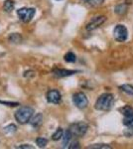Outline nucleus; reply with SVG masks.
Returning a JSON list of instances; mask_svg holds the SVG:
<instances>
[{"label": "nucleus", "mask_w": 133, "mask_h": 149, "mask_svg": "<svg viewBox=\"0 0 133 149\" xmlns=\"http://www.w3.org/2000/svg\"><path fill=\"white\" fill-rule=\"evenodd\" d=\"M113 104H114V97L111 93H105L98 97L95 102V104H94V107L97 110L107 111V110L112 109Z\"/></svg>", "instance_id": "f257e3e1"}, {"label": "nucleus", "mask_w": 133, "mask_h": 149, "mask_svg": "<svg viewBox=\"0 0 133 149\" xmlns=\"http://www.w3.org/2000/svg\"><path fill=\"white\" fill-rule=\"evenodd\" d=\"M34 114V109L30 107H22L15 112V119L20 124H25L31 120Z\"/></svg>", "instance_id": "f03ea898"}, {"label": "nucleus", "mask_w": 133, "mask_h": 149, "mask_svg": "<svg viewBox=\"0 0 133 149\" xmlns=\"http://www.w3.org/2000/svg\"><path fill=\"white\" fill-rule=\"evenodd\" d=\"M70 130L74 136H77V137H83L84 134L86 133L88 129V125L86 123V122L79 121V122H75V123L71 124L70 126Z\"/></svg>", "instance_id": "7ed1b4c3"}, {"label": "nucleus", "mask_w": 133, "mask_h": 149, "mask_svg": "<svg viewBox=\"0 0 133 149\" xmlns=\"http://www.w3.org/2000/svg\"><path fill=\"white\" fill-rule=\"evenodd\" d=\"M36 13L35 8H32V7H23V8H20L17 10V15L20 18L21 21L27 23L30 22L33 19L34 15Z\"/></svg>", "instance_id": "20e7f679"}, {"label": "nucleus", "mask_w": 133, "mask_h": 149, "mask_svg": "<svg viewBox=\"0 0 133 149\" xmlns=\"http://www.w3.org/2000/svg\"><path fill=\"white\" fill-rule=\"evenodd\" d=\"M113 37L117 42H124L128 38V30L124 25L118 24L113 29Z\"/></svg>", "instance_id": "39448f33"}, {"label": "nucleus", "mask_w": 133, "mask_h": 149, "mask_svg": "<svg viewBox=\"0 0 133 149\" xmlns=\"http://www.w3.org/2000/svg\"><path fill=\"white\" fill-rule=\"evenodd\" d=\"M72 102H74L75 105L79 109H86L88 104V100L86 95L84 93H77L72 95Z\"/></svg>", "instance_id": "423d86ee"}, {"label": "nucleus", "mask_w": 133, "mask_h": 149, "mask_svg": "<svg viewBox=\"0 0 133 149\" xmlns=\"http://www.w3.org/2000/svg\"><path fill=\"white\" fill-rule=\"evenodd\" d=\"M47 100L50 103H54V104H58L61 102L62 100V95L61 93L57 90H52L49 91L47 93Z\"/></svg>", "instance_id": "0eeeda50"}, {"label": "nucleus", "mask_w": 133, "mask_h": 149, "mask_svg": "<svg viewBox=\"0 0 133 149\" xmlns=\"http://www.w3.org/2000/svg\"><path fill=\"white\" fill-rule=\"evenodd\" d=\"M105 20H106L105 16H97V17H94L93 20L86 25V30L91 31V30H94V29L98 28L100 25H102V24L105 22Z\"/></svg>", "instance_id": "6e6552de"}, {"label": "nucleus", "mask_w": 133, "mask_h": 149, "mask_svg": "<svg viewBox=\"0 0 133 149\" xmlns=\"http://www.w3.org/2000/svg\"><path fill=\"white\" fill-rule=\"evenodd\" d=\"M78 73V71H72V70H66V69H56L53 71V74L56 78H65V77H69L72 74Z\"/></svg>", "instance_id": "1a4fd4ad"}, {"label": "nucleus", "mask_w": 133, "mask_h": 149, "mask_svg": "<svg viewBox=\"0 0 133 149\" xmlns=\"http://www.w3.org/2000/svg\"><path fill=\"white\" fill-rule=\"evenodd\" d=\"M72 133L71 132L70 129L65 132L64 135H63V148H68L69 145L71 144L72 142Z\"/></svg>", "instance_id": "9d476101"}, {"label": "nucleus", "mask_w": 133, "mask_h": 149, "mask_svg": "<svg viewBox=\"0 0 133 149\" xmlns=\"http://www.w3.org/2000/svg\"><path fill=\"white\" fill-rule=\"evenodd\" d=\"M43 114L42 113H37L35 116L31 119V124H32L33 127L37 128V127H40L43 124Z\"/></svg>", "instance_id": "9b49d317"}, {"label": "nucleus", "mask_w": 133, "mask_h": 149, "mask_svg": "<svg viewBox=\"0 0 133 149\" xmlns=\"http://www.w3.org/2000/svg\"><path fill=\"white\" fill-rule=\"evenodd\" d=\"M8 41L10 43H13V44H19V43L22 42V36L18 34V33H12V34L9 35Z\"/></svg>", "instance_id": "f8f14e48"}, {"label": "nucleus", "mask_w": 133, "mask_h": 149, "mask_svg": "<svg viewBox=\"0 0 133 149\" xmlns=\"http://www.w3.org/2000/svg\"><path fill=\"white\" fill-rule=\"evenodd\" d=\"M123 116H124L122 120L123 125H125L126 127H133V113L123 115Z\"/></svg>", "instance_id": "ddd939ff"}, {"label": "nucleus", "mask_w": 133, "mask_h": 149, "mask_svg": "<svg viewBox=\"0 0 133 149\" xmlns=\"http://www.w3.org/2000/svg\"><path fill=\"white\" fill-rule=\"evenodd\" d=\"M15 7V3H14L13 0H6L3 4V8L6 12H11Z\"/></svg>", "instance_id": "4468645a"}, {"label": "nucleus", "mask_w": 133, "mask_h": 149, "mask_svg": "<svg viewBox=\"0 0 133 149\" xmlns=\"http://www.w3.org/2000/svg\"><path fill=\"white\" fill-rule=\"evenodd\" d=\"M120 90L122 91L123 93H127L130 97H133V86L131 85H122L120 86Z\"/></svg>", "instance_id": "2eb2a0df"}, {"label": "nucleus", "mask_w": 133, "mask_h": 149, "mask_svg": "<svg viewBox=\"0 0 133 149\" xmlns=\"http://www.w3.org/2000/svg\"><path fill=\"white\" fill-rule=\"evenodd\" d=\"M64 59H65V61H66L67 63H75V62H76V60H77V57L72 52H69V53H67V54L65 55Z\"/></svg>", "instance_id": "dca6fc26"}, {"label": "nucleus", "mask_w": 133, "mask_h": 149, "mask_svg": "<svg viewBox=\"0 0 133 149\" xmlns=\"http://www.w3.org/2000/svg\"><path fill=\"white\" fill-rule=\"evenodd\" d=\"M84 3H88L91 6H93V7H97V6H100L101 4L104 2V0H81Z\"/></svg>", "instance_id": "f3484780"}, {"label": "nucleus", "mask_w": 133, "mask_h": 149, "mask_svg": "<svg viewBox=\"0 0 133 149\" xmlns=\"http://www.w3.org/2000/svg\"><path fill=\"white\" fill-rule=\"evenodd\" d=\"M63 135H64V131H63L62 128H58L54 134L52 135V139L54 141H58L61 138H63Z\"/></svg>", "instance_id": "a211bd4d"}, {"label": "nucleus", "mask_w": 133, "mask_h": 149, "mask_svg": "<svg viewBox=\"0 0 133 149\" xmlns=\"http://www.w3.org/2000/svg\"><path fill=\"white\" fill-rule=\"evenodd\" d=\"M127 11V7L125 4H120V5H117L115 7V13L116 14H119V15H123L125 14Z\"/></svg>", "instance_id": "6ab92c4d"}, {"label": "nucleus", "mask_w": 133, "mask_h": 149, "mask_svg": "<svg viewBox=\"0 0 133 149\" xmlns=\"http://www.w3.org/2000/svg\"><path fill=\"white\" fill-rule=\"evenodd\" d=\"M88 149H110L111 146H109L108 144H93V145L88 146Z\"/></svg>", "instance_id": "aec40b11"}, {"label": "nucleus", "mask_w": 133, "mask_h": 149, "mask_svg": "<svg viewBox=\"0 0 133 149\" xmlns=\"http://www.w3.org/2000/svg\"><path fill=\"white\" fill-rule=\"evenodd\" d=\"M36 144L38 145V147L43 148L48 144V139H46L44 137H38L36 139Z\"/></svg>", "instance_id": "412c9836"}, {"label": "nucleus", "mask_w": 133, "mask_h": 149, "mask_svg": "<svg viewBox=\"0 0 133 149\" xmlns=\"http://www.w3.org/2000/svg\"><path fill=\"white\" fill-rule=\"evenodd\" d=\"M121 112L123 115H127V114H130V113H133V109L129 105H125L121 109Z\"/></svg>", "instance_id": "4be33fe9"}, {"label": "nucleus", "mask_w": 133, "mask_h": 149, "mask_svg": "<svg viewBox=\"0 0 133 149\" xmlns=\"http://www.w3.org/2000/svg\"><path fill=\"white\" fill-rule=\"evenodd\" d=\"M17 129V127L15 124H9L8 126H6L5 128H4V131L6 132V133H13V132H15Z\"/></svg>", "instance_id": "5701e85b"}, {"label": "nucleus", "mask_w": 133, "mask_h": 149, "mask_svg": "<svg viewBox=\"0 0 133 149\" xmlns=\"http://www.w3.org/2000/svg\"><path fill=\"white\" fill-rule=\"evenodd\" d=\"M0 104H4V105H7V107H18V105H20L18 102H5V100H0Z\"/></svg>", "instance_id": "b1692460"}, {"label": "nucleus", "mask_w": 133, "mask_h": 149, "mask_svg": "<svg viewBox=\"0 0 133 149\" xmlns=\"http://www.w3.org/2000/svg\"><path fill=\"white\" fill-rule=\"evenodd\" d=\"M123 134H124L126 137H133V127H127V128L123 131Z\"/></svg>", "instance_id": "393cba45"}, {"label": "nucleus", "mask_w": 133, "mask_h": 149, "mask_svg": "<svg viewBox=\"0 0 133 149\" xmlns=\"http://www.w3.org/2000/svg\"><path fill=\"white\" fill-rule=\"evenodd\" d=\"M68 148H70V149H74V148H79V141H77V140H75V141H72L71 144L69 145V147Z\"/></svg>", "instance_id": "a878e982"}, {"label": "nucleus", "mask_w": 133, "mask_h": 149, "mask_svg": "<svg viewBox=\"0 0 133 149\" xmlns=\"http://www.w3.org/2000/svg\"><path fill=\"white\" fill-rule=\"evenodd\" d=\"M17 148H20V149H26V148H28V149H33V148H34V146L30 145V144H22V145H19Z\"/></svg>", "instance_id": "bb28decb"}, {"label": "nucleus", "mask_w": 133, "mask_h": 149, "mask_svg": "<svg viewBox=\"0 0 133 149\" xmlns=\"http://www.w3.org/2000/svg\"><path fill=\"white\" fill-rule=\"evenodd\" d=\"M57 1H61V0H57Z\"/></svg>", "instance_id": "cd10ccee"}]
</instances>
